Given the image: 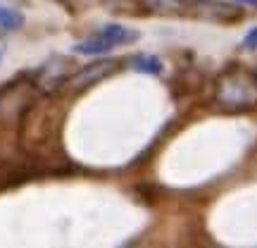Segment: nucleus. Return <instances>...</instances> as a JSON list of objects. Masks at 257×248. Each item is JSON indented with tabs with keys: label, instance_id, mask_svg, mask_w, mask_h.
<instances>
[{
	"label": "nucleus",
	"instance_id": "nucleus-1",
	"mask_svg": "<svg viewBox=\"0 0 257 248\" xmlns=\"http://www.w3.org/2000/svg\"><path fill=\"white\" fill-rule=\"evenodd\" d=\"M255 79L248 76L240 69H226L217 79V89L214 96L217 101L229 108V110H240V108H250L255 103Z\"/></svg>",
	"mask_w": 257,
	"mask_h": 248
},
{
	"label": "nucleus",
	"instance_id": "nucleus-2",
	"mask_svg": "<svg viewBox=\"0 0 257 248\" xmlns=\"http://www.w3.org/2000/svg\"><path fill=\"white\" fill-rule=\"evenodd\" d=\"M119 67H121L119 60H100V62H93V64H88V67H81L76 74H72V76L67 79V86L76 93L86 91V89H91L95 84H100L102 79L112 76Z\"/></svg>",
	"mask_w": 257,
	"mask_h": 248
},
{
	"label": "nucleus",
	"instance_id": "nucleus-3",
	"mask_svg": "<svg viewBox=\"0 0 257 248\" xmlns=\"http://www.w3.org/2000/svg\"><path fill=\"white\" fill-rule=\"evenodd\" d=\"M67 67H72V64L67 62L64 57H53V60H50V62L41 69L38 86H41L46 93L60 89V86H62V84H67V79H69V69H67Z\"/></svg>",
	"mask_w": 257,
	"mask_h": 248
},
{
	"label": "nucleus",
	"instance_id": "nucleus-4",
	"mask_svg": "<svg viewBox=\"0 0 257 248\" xmlns=\"http://www.w3.org/2000/svg\"><path fill=\"white\" fill-rule=\"evenodd\" d=\"M195 10H198L200 17L214 19V22H224V24H231V22H240V19H243V10L233 8V5H226V3H214V0L198 3Z\"/></svg>",
	"mask_w": 257,
	"mask_h": 248
},
{
	"label": "nucleus",
	"instance_id": "nucleus-5",
	"mask_svg": "<svg viewBox=\"0 0 257 248\" xmlns=\"http://www.w3.org/2000/svg\"><path fill=\"white\" fill-rule=\"evenodd\" d=\"M112 48L114 46H112L102 34H95V36L76 43V46H74V53H79V55H105V53H110Z\"/></svg>",
	"mask_w": 257,
	"mask_h": 248
},
{
	"label": "nucleus",
	"instance_id": "nucleus-6",
	"mask_svg": "<svg viewBox=\"0 0 257 248\" xmlns=\"http://www.w3.org/2000/svg\"><path fill=\"white\" fill-rule=\"evenodd\" d=\"M100 34L107 41H110L112 46H126V43H134L138 41V34L136 31H131V29L121 27V24H107V27L100 29Z\"/></svg>",
	"mask_w": 257,
	"mask_h": 248
},
{
	"label": "nucleus",
	"instance_id": "nucleus-7",
	"mask_svg": "<svg viewBox=\"0 0 257 248\" xmlns=\"http://www.w3.org/2000/svg\"><path fill=\"white\" fill-rule=\"evenodd\" d=\"M143 5L157 15H181L186 10L184 0H143Z\"/></svg>",
	"mask_w": 257,
	"mask_h": 248
},
{
	"label": "nucleus",
	"instance_id": "nucleus-8",
	"mask_svg": "<svg viewBox=\"0 0 257 248\" xmlns=\"http://www.w3.org/2000/svg\"><path fill=\"white\" fill-rule=\"evenodd\" d=\"M24 27V15L15 8H3L0 5V31H19V29Z\"/></svg>",
	"mask_w": 257,
	"mask_h": 248
},
{
	"label": "nucleus",
	"instance_id": "nucleus-9",
	"mask_svg": "<svg viewBox=\"0 0 257 248\" xmlns=\"http://www.w3.org/2000/svg\"><path fill=\"white\" fill-rule=\"evenodd\" d=\"M131 69L134 72H141V74H162V62H160V57H153V55H138L131 60Z\"/></svg>",
	"mask_w": 257,
	"mask_h": 248
},
{
	"label": "nucleus",
	"instance_id": "nucleus-10",
	"mask_svg": "<svg viewBox=\"0 0 257 248\" xmlns=\"http://www.w3.org/2000/svg\"><path fill=\"white\" fill-rule=\"evenodd\" d=\"M243 46L248 48V50H257V27H255V29H250V34L245 36Z\"/></svg>",
	"mask_w": 257,
	"mask_h": 248
},
{
	"label": "nucleus",
	"instance_id": "nucleus-11",
	"mask_svg": "<svg viewBox=\"0 0 257 248\" xmlns=\"http://www.w3.org/2000/svg\"><path fill=\"white\" fill-rule=\"evenodd\" d=\"M238 3H245V5H257V0H238Z\"/></svg>",
	"mask_w": 257,
	"mask_h": 248
},
{
	"label": "nucleus",
	"instance_id": "nucleus-12",
	"mask_svg": "<svg viewBox=\"0 0 257 248\" xmlns=\"http://www.w3.org/2000/svg\"><path fill=\"white\" fill-rule=\"evenodd\" d=\"M252 79H255V86H257V72H255V74H252Z\"/></svg>",
	"mask_w": 257,
	"mask_h": 248
}]
</instances>
